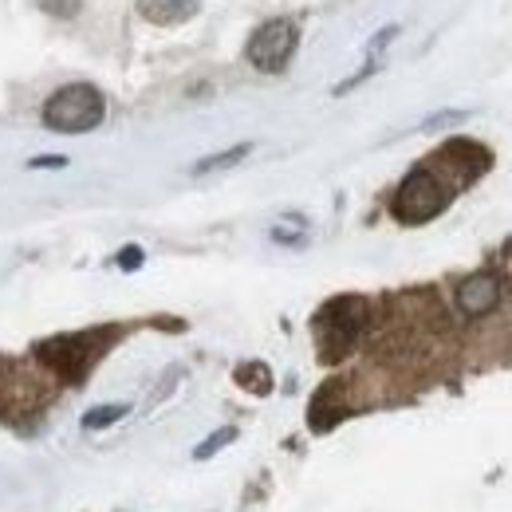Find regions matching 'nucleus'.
<instances>
[{
    "mask_svg": "<svg viewBox=\"0 0 512 512\" xmlns=\"http://www.w3.org/2000/svg\"><path fill=\"white\" fill-rule=\"evenodd\" d=\"M107 115V99L99 87L91 83H67L60 87L48 103H44V127L60 130V134H83L95 130Z\"/></svg>",
    "mask_w": 512,
    "mask_h": 512,
    "instance_id": "obj_1",
    "label": "nucleus"
},
{
    "mask_svg": "<svg viewBox=\"0 0 512 512\" xmlns=\"http://www.w3.org/2000/svg\"><path fill=\"white\" fill-rule=\"evenodd\" d=\"M449 197H453V190L446 182L434 170L418 166L394 193V217L406 221V225H422V221H430V217H438L446 209Z\"/></svg>",
    "mask_w": 512,
    "mask_h": 512,
    "instance_id": "obj_2",
    "label": "nucleus"
},
{
    "mask_svg": "<svg viewBox=\"0 0 512 512\" xmlns=\"http://www.w3.org/2000/svg\"><path fill=\"white\" fill-rule=\"evenodd\" d=\"M296 44H300L296 20H288V16L268 20V24H260L253 36H249V64L268 71V75L272 71H284L288 60H292V52H296Z\"/></svg>",
    "mask_w": 512,
    "mask_h": 512,
    "instance_id": "obj_3",
    "label": "nucleus"
},
{
    "mask_svg": "<svg viewBox=\"0 0 512 512\" xmlns=\"http://www.w3.org/2000/svg\"><path fill=\"white\" fill-rule=\"evenodd\" d=\"M363 320H367V304L363 300H335V304H327L320 316L323 359H339L355 343V335L363 331Z\"/></svg>",
    "mask_w": 512,
    "mask_h": 512,
    "instance_id": "obj_4",
    "label": "nucleus"
},
{
    "mask_svg": "<svg viewBox=\"0 0 512 512\" xmlns=\"http://www.w3.org/2000/svg\"><path fill=\"white\" fill-rule=\"evenodd\" d=\"M95 355H99L95 335H56V339H48L40 347V359L52 371H60L64 379H83L87 367L95 363Z\"/></svg>",
    "mask_w": 512,
    "mask_h": 512,
    "instance_id": "obj_5",
    "label": "nucleus"
},
{
    "mask_svg": "<svg viewBox=\"0 0 512 512\" xmlns=\"http://www.w3.org/2000/svg\"><path fill=\"white\" fill-rule=\"evenodd\" d=\"M497 304H501V280L493 272H477V276H469V280L457 284V308L465 316L477 320V316L493 312Z\"/></svg>",
    "mask_w": 512,
    "mask_h": 512,
    "instance_id": "obj_6",
    "label": "nucleus"
},
{
    "mask_svg": "<svg viewBox=\"0 0 512 512\" xmlns=\"http://www.w3.org/2000/svg\"><path fill=\"white\" fill-rule=\"evenodd\" d=\"M201 0H138V12L150 24H182L197 12Z\"/></svg>",
    "mask_w": 512,
    "mask_h": 512,
    "instance_id": "obj_7",
    "label": "nucleus"
},
{
    "mask_svg": "<svg viewBox=\"0 0 512 512\" xmlns=\"http://www.w3.org/2000/svg\"><path fill=\"white\" fill-rule=\"evenodd\" d=\"M127 402H115V406H99V410H87L83 414V426L87 430H103V426H115L119 418H127Z\"/></svg>",
    "mask_w": 512,
    "mask_h": 512,
    "instance_id": "obj_8",
    "label": "nucleus"
},
{
    "mask_svg": "<svg viewBox=\"0 0 512 512\" xmlns=\"http://www.w3.org/2000/svg\"><path fill=\"white\" fill-rule=\"evenodd\" d=\"M253 146H233V150H225V154H217V158H205V162H197L193 170L197 174H209V170H221V166H233V162H241L245 154H249Z\"/></svg>",
    "mask_w": 512,
    "mask_h": 512,
    "instance_id": "obj_9",
    "label": "nucleus"
},
{
    "mask_svg": "<svg viewBox=\"0 0 512 512\" xmlns=\"http://www.w3.org/2000/svg\"><path fill=\"white\" fill-rule=\"evenodd\" d=\"M237 379H241L245 386H253L256 394H264V390L272 386V379H268V371H264L260 363H253V367H241V371H237Z\"/></svg>",
    "mask_w": 512,
    "mask_h": 512,
    "instance_id": "obj_10",
    "label": "nucleus"
},
{
    "mask_svg": "<svg viewBox=\"0 0 512 512\" xmlns=\"http://www.w3.org/2000/svg\"><path fill=\"white\" fill-rule=\"evenodd\" d=\"M48 16H60V20H71L79 8H83V0H36Z\"/></svg>",
    "mask_w": 512,
    "mask_h": 512,
    "instance_id": "obj_11",
    "label": "nucleus"
},
{
    "mask_svg": "<svg viewBox=\"0 0 512 512\" xmlns=\"http://www.w3.org/2000/svg\"><path fill=\"white\" fill-rule=\"evenodd\" d=\"M233 438H237V430H221L217 438H209V442H201V446L193 449V457H209V453H217L221 446H229Z\"/></svg>",
    "mask_w": 512,
    "mask_h": 512,
    "instance_id": "obj_12",
    "label": "nucleus"
},
{
    "mask_svg": "<svg viewBox=\"0 0 512 512\" xmlns=\"http://www.w3.org/2000/svg\"><path fill=\"white\" fill-rule=\"evenodd\" d=\"M32 166H36V170H44V166H67V158H60V154H52V158H32Z\"/></svg>",
    "mask_w": 512,
    "mask_h": 512,
    "instance_id": "obj_13",
    "label": "nucleus"
},
{
    "mask_svg": "<svg viewBox=\"0 0 512 512\" xmlns=\"http://www.w3.org/2000/svg\"><path fill=\"white\" fill-rule=\"evenodd\" d=\"M138 260H142V253H138V249H127V253L119 256V264H123V268H138Z\"/></svg>",
    "mask_w": 512,
    "mask_h": 512,
    "instance_id": "obj_14",
    "label": "nucleus"
}]
</instances>
